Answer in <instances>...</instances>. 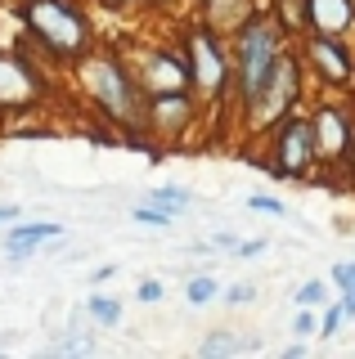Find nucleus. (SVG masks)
<instances>
[{
	"instance_id": "nucleus-1",
	"label": "nucleus",
	"mask_w": 355,
	"mask_h": 359,
	"mask_svg": "<svg viewBox=\"0 0 355 359\" xmlns=\"http://www.w3.org/2000/svg\"><path fill=\"white\" fill-rule=\"evenodd\" d=\"M234 50H239V90H243V104L265 86L274 59L283 54V27L274 14H252L243 27L234 32Z\"/></svg>"
},
{
	"instance_id": "nucleus-2",
	"label": "nucleus",
	"mask_w": 355,
	"mask_h": 359,
	"mask_svg": "<svg viewBox=\"0 0 355 359\" xmlns=\"http://www.w3.org/2000/svg\"><path fill=\"white\" fill-rule=\"evenodd\" d=\"M23 22L32 27V36L46 45V50H54L59 59H76L91 45V22L68 0H27Z\"/></svg>"
},
{
	"instance_id": "nucleus-3",
	"label": "nucleus",
	"mask_w": 355,
	"mask_h": 359,
	"mask_svg": "<svg viewBox=\"0 0 355 359\" xmlns=\"http://www.w3.org/2000/svg\"><path fill=\"white\" fill-rule=\"evenodd\" d=\"M81 81L113 121H135L140 117V90H135V81L126 76V67L117 59H86Z\"/></svg>"
},
{
	"instance_id": "nucleus-4",
	"label": "nucleus",
	"mask_w": 355,
	"mask_h": 359,
	"mask_svg": "<svg viewBox=\"0 0 355 359\" xmlns=\"http://www.w3.org/2000/svg\"><path fill=\"white\" fill-rule=\"evenodd\" d=\"M297 90H302V76H297V63L279 54L265 76V86L248 99V112H252V126H265V121H279L288 117V108L297 104Z\"/></svg>"
},
{
	"instance_id": "nucleus-5",
	"label": "nucleus",
	"mask_w": 355,
	"mask_h": 359,
	"mask_svg": "<svg viewBox=\"0 0 355 359\" xmlns=\"http://www.w3.org/2000/svg\"><path fill=\"white\" fill-rule=\"evenodd\" d=\"M189 81L203 95H220L229 86V63H225V50H220L212 27H198L189 36Z\"/></svg>"
},
{
	"instance_id": "nucleus-6",
	"label": "nucleus",
	"mask_w": 355,
	"mask_h": 359,
	"mask_svg": "<svg viewBox=\"0 0 355 359\" xmlns=\"http://www.w3.org/2000/svg\"><path fill=\"white\" fill-rule=\"evenodd\" d=\"M315 121L310 117H283L274 130V171L279 175H302L315 162Z\"/></svg>"
},
{
	"instance_id": "nucleus-7",
	"label": "nucleus",
	"mask_w": 355,
	"mask_h": 359,
	"mask_svg": "<svg viewBox=\"0 0 355 359\" xmlns=\"http://www.w3.org/2000/svg\"><path fill=\"white\" fill-rule=\"evenodd\" d=\"M306 59L315 63V76H324L328 86H351L355 81V59H351L347 45H342V36H319V32H310Z\"/></svg>"
},
{
	"instance_id": "nucleus-8",
	"label": "nucleus",
	"mask_w": 355,
	"mask_h": 359,
	"mask_svg": "<svg viewBox=\"0 0 355 359\" xmlns=\"http://www.w3.org/2000/svg\"><path fill=\"white\" fill-rule=\"evenodd\" d=\"M315 153L319 157H328V162H337V157H347V149H351V117L342 108H319L315 117Z\"/></svg>"
},
{
	"instance_id": "nucleus-9",
	"label": "nucleus",
	"mask_w": 355,
	"mask_h": 359,
	"mask_svg": "<svg viewBox=\"0 0 355 359\" xmlns=\"http://www.w3.org/2000/svg\"><path fill=\"white\" fill-rule=\"evenodd\" d=\"M36 95H41L36 72L23 59H14V54H0V104L18 108V104H32Z\"/></svg>"
},
{
	"instance_id": "nucleus-10",
	"label": "nucleus",
	"mask_w": 355,
	"mask_h": 359,
	"mask_svg": "<svg viewBox=\"0 0 355 359\" xmlns=\"http://www.w3.org/2000/svg\"><path fill=\"white\" fill-rule=\"evenodd\" d=\"M306 27L319 36H347L355 27V0H306Z\"/></svg>"
},
{
	"instance_id": "nucleus-11",
	"label": "nucleus",
	"mask_w": 355,
	"mask_h": 359,
	"mask_svg": "<svg viewBox=\"0 0 355 359\" xmlns=\"http://www.w3.org/2000/svg\"><path fill=\"white\" fill-rule=\"evenodd\" d=\"M149 121H153V126H158L162 135H180V130L194 121V104L185 99V90H166V95H153Z\"/></svg>"
},
{
	"instance_id": "nucleus-12",
	"label": "nucleus",
	"mask_w": 355,
	"mask_h": 359,
	"mask_svg": "<svg viewBox=\"0 0 355 359\" xmlns=\"http://www.w3.org/2000/svg\"><path fill=\"white\" fill-rule=\"evenodd\" d=\"M144 86L153 90V95H166V90H185L189 86V63H180L175 54H153L149 63H144Z\"/></svg>"
},
{
	"instance_id": "nucleus-13",
	"label": "nucleus",
	"mask_w": 355,
	"mask_h": 359,
	"mask_svg": "<svg viewBox=\"0 0 355 359\" xmlns=\"http://www.w3.org/2000/svg\"><path fill=\"white\" fill-rule=\"evenodd\" d=\"M203 14H207V27H212V32H225V36H234L243 22L252 18V5H248V0H207Z\"/></svg>"
},
{
	"instance_id": "nucleus-14",
	"label": "nucleus",
	"mask_w": 355,
	"mask_h": 359,
	"mask_svg": "<svg viewBox=\"0 0 355 359\" xmlns=\"http://www.w3.org/2000/svg\"><path fill=\"white\" fill-rule=\"evenodd\" d=\"M59 233H63L59 224H46V220H41V224H18V229L9 233V256H14V261H23V256H27L36 243H46V238H59Z\"/></svg>"
},
{
	"instance_id": "nucleus-15",
	"label": "nucleus",
	"mask_w": 355,
	"mask_h": 359,
	"mask_svg": "<svg viewBox=\"0 0 355 359\" xmlns=\"http://www.w3.org/2000/svg\"><path fill=\"white\" fill-rule=\"evenodd\" d=\"M198 351L203 355H243V351H257V341H243L234 332H216V337H207Z\"/></svg>"
},
{
	"instance_id": "nucleus-16",
	"label": "nucleus",
	"mask_w": 355,
	"mask_h": 359,
	"mask_svg": "<svg viewBox=\"0 0 355 359\" xmlns=\"http://www.w3.org/2000/svg\"><path fill=\"white\" fill-rule=\"evenodd\" d=\"M149 202H158V207H166L171 216H180L185 207H194V194H185V189H175V184H171V189H153Z\"/></svg>"
},
{
	"instance_id": "nucleus-17",
	"label": "nucleus",
	"mask_w": 355,
	"mask_h": 359,
	"mask_svg": "<svg viewBox=\"0 0 355 359\" xmlns=\"http://www.w3.org/2000/svg\"><path fill=\"white\" fill-rule=\"evenodd\" d=\"M216 278L212 274H198V278H189V292H185V297H189V306H207V301H216Z\"/></svg>"
},
{
	"instance_id": "nucleus-18",
	"label": "nucleus",
	"mask_w": 355,
	"mask_h": 359,
	"mask_svg": "<svg viewBox=\"0 0 355 359\" xmlns=\"http://www.w3.org/2000/svg\"><path fill=\"white\" fill-rule=\"evenodd\" d=\"M86 310H91V314H95V319H99V323H104V328H113V323L121 319V306H117V301H113V297H91V306H86Z\"/></svg>"
},
{
	"instance_id": "nucleus-19",
	"label": "nucleus",
	"mask_w": 355,
	"mask_h": 359,
	"mask_svg": "<svg viewBox=\"0 0 355 359\" xmlns=\"http://www.w3.org/2000/svg\"><path fill=\"white\" fill-rule=\"evenodd\" d=\"M135 220H140V224H153V229H166L175 216H171L166 207H158V202H144V207H135Z\"/></svg>"
},
{
	"instance_id": "nucleus-20",
	"label": "nucleus",
	"mask_w": 355,
	"mask_h": 359,
	"mask_svg": "<svg viewBox=\"0 0 355 359\" xmlns=\"http://www.w3.org/2000/svg\"><path fill=\"white\" fill-rule=\"evenodd\" d=\"M328 301V287L319 283V278H310V283L297 287V306H324Z\"/></svg>"
},
{
	"instance_id": "nucleus-21",
	"label": "nucleus",
	"mask_w": 355,
	"mask_h": 359,
	"mask_svg": "<svg viewBox=\"0 0 355 359\" xmlns=\"http://www.w3.org/2000/svg\"><path fill=\"white\" fill-rule=\"evenodd\" d=\"M225 301H229V306H248V301H257V287H252V283H234V287H225Z\"/></svg>"
},
{
	"instance_id": "nucleus-22",
	"label": "nucleus",
	"mask_w": 355,
	"mask_h": 359,
	"mask_svg": "<svg viewBox=\"0 0 355 359\" xmlns=\"http://www.w3.org/2000/svg\"><path fill=\"white\" fill-rule=\"evenodd\" d=\"M342 323H347V310L333 306V310L324 314V323H319V332H324V337H337V332H342Z\"/></svg>"
},
{
	"instance_id": "nucleus-23",
	"label": "nucleus",
	"mask_w": 355,
	"mask_h": 359,
	"mask_svg": "<svg viewBox=\"0 0 355 359\" xmlns=\"http://www.w3.org/2000/svg\"><path fill=\"white\" fill-rule=\"evenodd\" d=\"M248 207L252 211H265V216H288V207L279 198H248Z\"/></svg>"
},
{
	"instance_id": "nucleus-24",
	"label": "nucleus",
	"mask_w": 355,
	"mask_h": 359,
	"mask_svg": "<svg viewBox=\"0 0 355 359\" xmlns=\"http://www.w3.org/2000/svg\"><path fill=\"white\" fill-rule=\"evenodd\" d=\"M333 283H337V287H355V261H337V265H333Z\"/></svg>"
},
{
	"instance_id": "nucleus-25",
	"label": "nucleus",
	"mask_w": 355,
	"mask_h": 359,
	"mask_svg": "<svg viewBox=\"0 0 355 359\" xmlns=\"http://www.w3.org/2000/svg\"><path fill=\"white\" fill-rule=\"evenodd\" d=\"M135 297L144 301V306H153V301H162V283H158V278H144V283H140V292H135Z\"/></svg>"
},
{
	"instance_id": "nucleus-26",
	"label": "nucleus",
	"mask_w": 355,
	"mask_h": 359,
	"mask_svg": "<svg viewBox=\"0 0 355 359\" xmlns=\"http://www.w3.org/2000/svg\"><path fill=\"white\" fill-rule=\"evenodd\" d=\"M257 252H265V238H248V243H234V256H239V261H252Z\"/></svg>"
},
{
	"instance_id": "nucleus-27",
	"label": "nucleus",
	"mask_w": 355,
	"mask_h": 359,
	"mask_svg": "<svg viewBox=\"0 0 355 359\" xmlns=\"http://www.w3.org/2000/svg\"><path fill=\"white\" fill-rule=\"evenodd\" d=\"M293 332H302V337L315 332V314H310V306H302V314L293 319Z\"/></svg>"
},
{
	"instance_id": "nucleus-28",
	"label": "nucleus",
	"mask_w": 355,
	"mask_h": 359,
	"mask_svg": "<svg viewBox=\"0 0 355 359\" xmlns=\"http://www.w3.org/2000/svg\"><path fill=\"white\" fill-rule=\"evenodd\" d=\"M342 310H347V319H355V287H342Z\"/></svg>"
},
{
	"instance_id": "nucleus-29",
	"label": "nucleus",
	"mask_w": 355,
	"mask_h": 359,
	"mask_svg": "<svg viewBox=\"0 0 355 359\" xmlns=\"http://www.w3.org/2000/svg\"><path fill=\"white\" fill-rule=\"evenodd\" d=\"M108 9H130V5H140V0H104Z\"/></svg>"
},
{
	"instance_id": "nucleus-30",
	"label": "nucleus",
	"mask_w": 355,
	"mask_h": 359,
	"mask_svg": "<svg viewBox=\"0 0 355 359\" xmlns=\"http://www.w3.org/2000/svg\"><path fill=\"white\" fill-rule=\"evenodd\" d=\"M18 216V207H0V224H5V220H14Z\"/></svg>"
}]
</instances>
